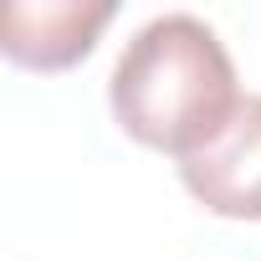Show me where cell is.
<instances>
[{"mask_svg":"<svg viewBox=\"0 0 261 261\" xmlns=\"http://www.w3.org/2000/svg\"><path fill=\"white\" fill-rule=\"evenodd\" d=\"M113 118L144 149L190 159L241 108L225 41L185 11L154 16L123 46L108 82Z\"/></svg>","mask_w":261,"mask_h":261,"instance_id":"obj_1","label":"cell"},{"mask_svg":"<svg viewBox=\"0 0 261 261\" xmlns=\"http://www.w3.org/2000/svg\"><path fill=\"white\" fill-rule=\"evenodd\" d=\"M113 21V0H41V6H6L0 21V46L16 67H36V72H62L72 62H82L97 46V31Z\"/></svg>","mask_w":261,"mask_h":261,"instance_id":"obj_3","label":"cell"},{"mask_svg":"<svg viewBox=\"0 0 261 261\" xmlns=\"http://www.w3.org/2000/svg\"><path fill=\"white\" fill-rule=\"evenodd\" d=\"M179 179L205 210L225 220H261V92H246L220 134L179 159Z\"/></svg>","mask_w":261,"mask_h":261,"instance_id":"obj_2","label":"cell"}]
</instances>
